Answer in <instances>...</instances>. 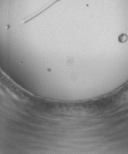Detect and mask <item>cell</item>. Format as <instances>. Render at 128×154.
I'll list each match as a JSON object with an SVG mask.
<instances>
[{
	"instance_id": "obj_1",
	"label": "cell",
	"mask_w": 128,
	"mask_h": 154,
	"mask_svg": "<svg viewBox=\"0 0 128 154\" xmlns=\"http://www.w3.org/2000/svg\"><path fill=\"white\" fill-rule=\"evenodd\" d=\"M61 0H49L48 2H47L46 4H45L42 8H40L39 9H38L37 11H36L35 12H34L32 15H31L29 17H28L27 18L26 22H28L29 20H32V18H34L35 17H36L37 16H38L39 15L42 14L43 12H44L45 11H46L47 9H48L49 8H50L52 6H53L54 5H55L56 3H57L58 2H60Z\"/></svg>"
}]
</instances>
